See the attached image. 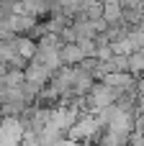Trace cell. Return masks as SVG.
<instances>
[{"mask_svg": "<svg viewBox=\"0 0 144 146\" xmlns=\"http://www.w3.org/2000/svg\"><path fill=\"white\" fill-rule=\"evenodd\" d=\"M85 62V54L77 44H62L59 46V64L62 67H80Z\"/></svg>", "mask_w": 144, "mask_h": 146, "instance_id": "cell-1", "label": "cell"}, {"mask_svg": "<svg viewBox=\"0 0 144 146\" xmlns=\"http://www.w3.org/2000/svg\"><path fill=\"white\" fill-rule=\"evenodd\" d=\"M103 21L108 26L121 23V3H103Z\"/></svg>", "mask_w": 144, "mask_h": 146, "instance_id": "cell-2", "label": "cell"}, {"mask_svg": "<svg viewBox=\"0 0 144 146\" xmlns=\"http://www.w3.org/2000/svg\"><path fill=\"white\" fill-rule=\"evenodd\" d=\"M134 133L144 136V113H139V115H137V121H134Z\"/></svg>", "mask_w": 144, "mask_h": 146, "instance_id": "cell-3", "label": "cell"}]
</instances>
